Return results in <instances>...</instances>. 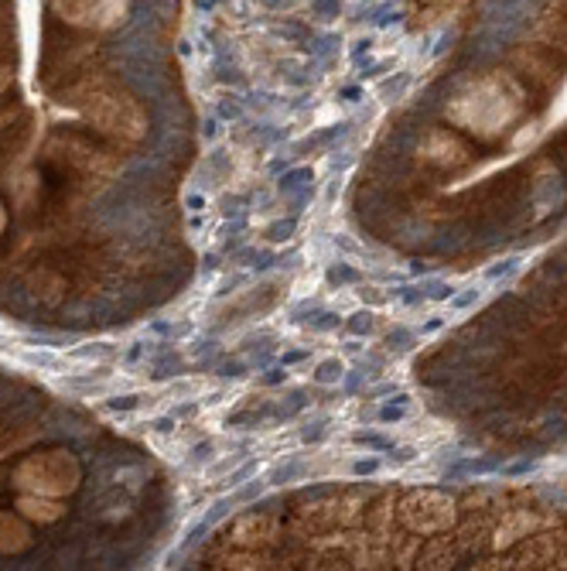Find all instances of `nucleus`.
I'll list each match as a JSON object with an SVG mask.
<instances>
[{
    "instance_id": "nucleus-1",
    "label": "nucleus",
    "mask_w": 567,
    "mask_h": 571,
    "mask_svg": "<svg viewBox=\"0 0 567 571\" xmlns=\"http://www.w3.org/2000/svg\"><path fill=\"white\" fill-rule=\"evenodd\" d=\"M14 483L18 490L25 493H38V496H65L79 486V462L72 452L65 448H52V452H38V455H27L25 462L14 472Z\"/></svg>"
},
{
    "instance_id": "nucleus-2",
    "label": "nucleus",
    "mask_w": 567,
    "mask_h": 571,
    "mask_svg": "<svg viewBox=\"0 0 567 571\" xmlns=\"http://www.w3.org/2000/svg\"><path fill=\"white\" fill-rule=\"evenodd\" d=\"M58 11L79 25H109L116 21L120 0H55Z\"/></svg>"
},
{
    "instance_id": "nucleus-3",
    "label": "nucleus",
    "mask_w": 567,
    "mask_h": 571,
    "mask_svg": "<svg viewBox=\"0 0 567 571\" xmlns=\"http://www.w3.org/2000/svg\"><path fill=\"white\" fill-rule=\"evenodd\" d=\"M18 513L27 520H38V523H52L62 517V503L55 496H38V493H25L18 499Z\"/></svg>"
},
{
    "instance_id": "nucleus-4",
    "label": "nucleus",
    "mask_w": 567,
    "mask_h": 571,
    "mask_svg": "<svg viewBox=\"0 0 567 571\" xmlns=\"http://www.w3.org/2000/svg\"><path fill=\"white\" fill-rule=\"evenodd\" d=\"M31 544V534L14 513H0V554H18Z\"/></svg>"
},
{
    "instance_id": "nucleus-5",
    "label": "nucleus",
    "mask_w": 567,
    "mask_h": 571,
    "mask_svg": "<svg viewBox=\"0 0 567 571\" xmlns=\"http://www.w3.org/2000/svg\"><path fill=\"white\" fill-rule=\"evenodd\" d=\"M4 223H7V216H4V206H0V230H4Z\"/></svg>"
},
{
    "instance_id": "nucleus-6",
    "label": "nucleus",
    "mask_w": 567,
    "mask_h": 571,
    "mask_svg": "<svg viewBox=\"0 0 567 571\" xmlns=\"http://www.w3.org/2000/svg\"><path fill=\"white\" fill-rule=\"evenodd\" d=\"M4 82H7V79H4V72H0V86H4Z\"/></svg>"
}]
</instances>
